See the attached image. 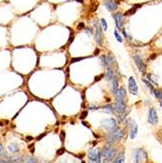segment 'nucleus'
<instances>
[{
    "label": "nucleus",
    "instance_id": "1",
    "mask_svg": "<svg viewBox=\"0 0 162 163\" xmlns=\"http://www.w3.org/2000/svg\"><path fill=\"white\" fill-rule=\"evenodd\" d=\"M123 136H124V131L116 127L115 129L109 131V135H107V142L109 145L112 146V144L118 142V141L121 140Z\"/></svg>",
    "mask_w": 162,
    "mask_h": 163
},
{
    "label": "nucleus",
    "instance_id": "2",
    "mask_svg": "<svg viewBox=\"0 0 162 163\" xmlns=\"http://www.w3.org/2000/svg\"><path fill=\"white\" fill-rule=\"evenodd\" d=\"M116 154V149L112 146H106L104 149H103V151H101V157H103L104 162H110L113 160Z\"/></svg>",
    "mask_w": 162,
    "mask_h": 163
},
{
    "label": "nucleus",
    "instance_id": "3",
    "mask_svg": "<svg viewBox=\"0 0 162 163\" xmlns=\"http://www.w3.org/2000/svg\"><path fill=\"white\" fill-rule=\"evenodd\" d=\"M135 163H145V161L148 159V154L143 149H135L134 154H133Z\"/></svg>",
    "mask_w": 162,
    "mask_h": 163
},
{
    "label": "nucleus",
    "instance_id": "4",
    "mask_svg": "<svg viewBox=\"0 0 162 163\" xmlns=\"http://www.w3.org/2000/svg\"><path fill=\"white\" fill-rule=\"evenodd\" d=\"M88 158L90 162L100 163L101 161V149L99 148L92 149L88 153Z\"/></svg>",
    "mask_w": 162,
    "mask_h": 163
},
{
    "label": "nucleus",
    "instance_id": "5",
    "mask_svg": "<svg viewBox=\"0 0 162 163\" xmlns=\"http://www.w3.org/2000/svg\"><path fill=\"white\" fill-rule=\"evenodd\" d=\"M133 59H134V62H135L136 66H137V68L139 69L140 71H141L143 74H145V70H147V66H145V63H144V61L142 60V58L139 55H135L134 57H133Z\"/></svg>",
    "mask_w": 162,
    "mask_h": 163
},
{
    "label": "nucleus",
    "instance_id": "6",
    "mask_svg": "<svg viewBox=\"0 0 162 163\" xmlns=\"http://www.w3.org/2000/svg\"><path fill=\"white\" fill-rule=\"evenodd\" d=\"M128 88H129V91L130 93L132 95H135L137 96L138 95V84H137V81L135 80V78L131 76V77H129V81H128Z\"/></svg>",
    "mask_w": 162,
    "mask_h": 163
},
{
    "label": "nucleus",
    "instance_id": "7",
    "mask_svg": "<svg viewBox=\"0 0 162 163\" xmlns=\"http://www.w3.org/2000/svg\"><path fill=\"white\" fill-rule=\"evenodd\" d=\"M95 27H96V30H95V41L102 46L103 45V28L98 25V23L95 24Z\"/></svg>",
    "mask_w": 162,
    "mask_h": 163
},
{
    "label": "nucleus",
    "instance_id": "8",
    "mask_svg": "<svg viewBox=\"0 0 162 163\" xmlns=\"http://www.w3.org/2000/svg\"><path fill=\"white\" fill-rule=\"evenodd\" d=\"M102 125H103L104 128L112 131L116 128V121L114 120L113 118H107V119L102 121Z\"/></svg>",
    "mask_w": 162,
    "mask_h": 163
},
{
    "label": "nucleus",
    "instance_id": "9",
    "mask_svg": "<svg viewBox=\"0 0 162 163\" xmlns=\"http://www.w3.org/2000/svg\"><path fill=\"white\" fill-rule=\"evenodd\" d=\"M148 122H150L151 125H155V124H157L158 122L157 113L154 107L150 108V111H148Z\"/></svg>",
    "mask_w": 162,
    "mask_h": 163
},
{
    "label": "nucleus",
    "instance_id": "10",
    "mask_svg": "<svg viewBox=\"0 0 162 163\" xmlns=\"http://www.w3.org/2000/svg\"><path fill=\"white\" fill-rule=\"evenodd\" d=\"M113 110L118 114H123L125 113V110H126L125 102H116L115 105H113Z\"/></svg>",
    "mask_w": 162,
    "mask_h": 163
},
{
    "label": "nucleus",
    "instance_id": "11",
    "mask_svg": "<svg viewBox=\"0 0 162 163\" xmlns=\"http://www.w3.org/2000/svg\"><path fill=\"white\" fill-rule=\"evenodd\" d=\"M126 90L124 88H120L115 92V101L116 102H125Z\"/></svg>",
    "mask_w": 162,
    "mask_h": 163
},
{
    "label": "nucleus",
    "instance_id": "12",
    "mask_svg": "<svg viewBox=\"0 0 162 163\" xmlns=\"http://www.w3.org/2000/svg\"><path fill=\"white\" fill-rule=\"evenodd\" d=\"M113 18H114V21H115L116 27L118 28V30H121V27L123 25V15L121 13L118 12L113 16Z\"/></svg>",
    "mask_w": 162,
    "mask_h": 163
},
{
    "label": "nucleus",
    "instance_id": "13",
    "mask_svg": "<svg viewBox=\"0 0 162 163\" xmlns=\"http://www.w3.org/2000/svg\"><path fill=\"white\" fill-rule=\"evenodd\" d=\"M104 5L107 8V10L110 12H114L117 10V3L113 0H106L104 1Z\"/></svg>",
    "mask_w": 162,
    "mask_h": 163
},
{
    "label": "nucleus",
    "instance_id": "14",
    "mask_svg": "<svg viewBox=\"0 0 162 163\" xmlns=\"http://www.w3.org/2000/svg\"><path fill=\"white\" fill-rule=\"evenodd\" d=\"M137 134H138V125L136 123V121H132L131 129H130V138L134 140L137 137Z\"/></svg>",
    "mask_w": 162,
    "mask_h": 163
},
{
    "label": "nucleus",
    "instance_id": "15",
    "mask_svg": "<svg viewBox=\"0 0 162 163\" xmlns=\"http://www.w3.org/2000/svg\"><path fill=\"white\" fill-rule=\"evenodd\" d=\"M110 90L113 94H115V92L118 90V79L115 76L112 80V85H110Z\"/></svg>",
    "mask_w": 162,
    "mask_h": 163
},
{
    "label": "nucleus",
    "instance_id": "16",
    "mask_svg": "<svg viewBox=\"0 0 162 163\" xmlns=\"http://www.w3.org/2000/svg\"><path fill=\"white\" fill-rule=\"evenodd\" d=\"M115 77V74H114V72H113V70L109 66L107 69V73H106V79L107 80H109V81H112V79Z\"/></svg>",
    "mask_w": 162,
    "mask_h": 163
},
{
    "label": "nucleus",
    "instance_id": "17",
    "mask_svg": "<svg viewBox=\"0 0 162 163\" xmlns=\"http://www.w3.org/2000/svg\"><path fill=\"white\" fill-rule=\"evenodd\" d=\"M112 163H125L124 152H120L119 154L115 157V159H114Z\"/></svg>",
    "mask_w": 162,
    "mask_h": 163
},
{
    "label": "nucleus",
    "instance_id": "18",
    "mask_svg": "<svg viewBox=\"0 0 162 163\" xmlns=\"http://www.w3.org/2000/svg\"><path fill=\"white\" fill-rule=\"evenodd\" d=\"M8 149H9V151H10L11 152H13V153L18 152L19 151H20V149H19V146L16 143H11L10 145L8 146Z\"/></svg>",
    "mask_w": 162,
    "mask_h": 163
},
{
    "label": "nucleus",
    "instance_id": "19",
    "mask_svg": "<svg viewBox=\"0 0 162 163\" xmlns=\"http://www.w3.org/2000/svg\"><path fill=\"white\" fill-rule=\"evenodd\" d=\"M103 110L106 111V113H110V114H112L113 113H114V110H113V105H110V104H109V105H106L104 107H103Z\"/></svg>",
    "mask_w": 162,
    "mask_h": 163
},
{
    "label": "nucleus",
    "instance_id": "20",
    "mask_svg": "<svg viewBox=\"0 0 162 163\" xmlns=\"http://www.w3.org/2000/svg\"><path fill=\"white\" fill-rule=\"evenodd\" d=\"M151 92L155 96V98H157L158 100L162 102V91H160V90H154V89H153V90H152Z\"/></svg>",
    "mask_w": 162,
    "mask_h": 163
},
{
    "label": "nucleus",
    "instance_id": "21",
    "mask_svg": "<svg viewBox=\"0 0 162 163\" xmlns=\"http://www.w3.org/2000/svg\"><path fill=\"white\" fill-rule=\"evenodd\" d=\"M107 63H109V66L114 65V63H115V58H114L112 54H109V56H107Z\"/></svg>",
    "mask_w": 162,
    "mask_h": 163
},
{
    "label": "nucleus",
    "instance_id": "22",
    "mask_svg": "<svg viewBox=\"0 0 162 163\" xmlns=\"http://www.w3.org/2000/svg\"><path fill=\"white\" fill-rule=\"evenodd\" d=\"M136 10H137V8L133 7V8L130 9V10H128L127 12H125L124 16H125V17H129V16H131V15H134L135 13H136Z\"/></svg>",
    "mask_w": 162,
    "mask_h": 163
},
{
    "label": "nucleus",
    "instance_id": "23",
    "mask_svg": "<svg viewBox=\"0 0 162 163\" xmlns=\"http://www.w3.org/2000/svg\"><path fill=\"white\" fill-rule=\"evenodd\" d=\"M25 162L27 163H37V159L34 156H27L25 158Z\"/></svg>",
    "mask_w": 162,
    "mask_h": 163
},
{
    "label": "nucleus",
    "instance_id": "24",
    "mask_svg": "<svg viewBox=\"0 0 162 163\" xmlns=\"http://www.w3.org/2000/svg\"><path fill=\"white\" fill-rule=\"evenodd\" d=\"M101 60H102V65H103L104 66H106V68H109V63H107V56L103 55V56H102Z\"/></svg>",
    "mask_w": 162,
    "mask_h": 163
},
{
    "label": "nucleus",
    "instance_id": "25",
    "mask_svg": "<svg viewBox=\"0 0 162 163\" xmlns=\"http://www.w3.org/2000/svg\"><path fill=\"white\" fill-rule=\"evenodd\" d=\"M148 80H150L152 83H154V84H157V79H156V76L153 75V74H148Z\"/></svg>",
    "mask_w": 162,
    "mask_h": 163
},
{
    "label": "nucleus",
    "instance_id": "26",
    "mask_svg": "<svg viewBox=\"0 0 162 163\" xmlns=\"http://www.w3.org/2000/svg\"><path fill=\"white\" fill-rule=\"evenodd\" d=\"M101 25H102V28L104 30H107V21L104 19H102L101 20Z\"/></svg>",
    "mask_w": 162,
    "mask_h": 163
},
{
    "label": "nucleus",
    "instance_id": "27",
    "mask_svg": "<svg viewBox=\"0 0 162 163\" xmlns=\"http://www.w3.org/2000/svg\"><path fill=\"white\" fill-rule=\"evenodd\" d=\"M144 82L145 83V85H147L148 86V88H150V90L152 91V90H153V86H152V84H151V83L150 82H148V80H147V79H144Z\"/></svg>",
    "mask_w": 162,
    "mask_h": 163
},
{
    "label": "nucleus",
    "instance_id": "28",
    "mask_svg": "<svg viewBox=\"0 0 162 163\" xmlns=\"http://www.w3.org/2000/svg\"><path fill=\"white\" fill-rule=\"evenodd\" d=\"M114 35H115V37H116V40L118 41V42H122V38L121 36L118 34V32H117V30L114 31Z\"/></svg>",
    "mask_w": 162,
    "mask_h": 163
},
{
    "label": "nucleus",
    "instance_id": "29",
    "mask_svg": "<svg viewBox=\"0 0 162 163\" xmlns=\"http://www.w3.org/2000/svg\"><path fill=\"white\" fill-rule=\"evenodd\" d=\"M0 155H6V152L4 151V148H3V146L0 144Z\"/></svg>",
    "mask_w": 162,
    "mask_h": 163
},
{
    "label": "nucleus",
    "instance_id": "30",
    "mask_svg": "<svg viewBox=\"0 0 162 163\" xmlns=\"http://www.w3.org/2000/svg\"><path fill=\"white\" fill-rule=\"evenodd\" d=\"M122 33H123V35H124V36L127 38V39H131V36H130V35L128 34V33H127V31H126V30H122Z\"/></svg>",
    "mask_w": 162,
    "mask_h": 163
},
{
    "label": "nucleus",
    "instance_id": "31",
    "mask_svg": "<svg viewBox=\"0 0 162 163\" xmlns=\"http://www.w3.org/2000/svg\"><path fill=\"white\" fill-rule=\"evenodd\" d=\"M84 58H74V59H71V63H75V62H79V61L83 60Z\"/></svg>",
    "mask_w": 162,
    "mask_h": 163
},
{
    "label": "nucleus",
    "instance_id": "32",
    "mask_svg": "<svg viewBox=\"0 0 162 163\" xmlns=\"http://www.w3.org/2000/svg\"><path fill=\"white\" fill-rule=\"evenodd\" d=\"M85 27V25H84V23H80L78 25H77V28L78 30H81V28H84Z\"/></svg>",
    "mask_w": 162,
    "mask_h": 163
},
{
    "label": "nucleus",
    "instance_id": "33",
    "mask_svg": "<svg viewBox=\"0 0 162 163\" xmlns=\"http://www.w3.org/2000/svg\"><path fill=\"white\" fill-rule=\"evenodd\" d=\"M101 77H104V74H101V75H99V76H96V77H95V82H97V81H99L100 79H101Z\"/></svg>",
    "mask_w": 162,
    "mask_h": 163
},
{
    "label": "nucleus",
    "instance_id": "34",
    "mask_svg": "<svg viewBox=\"0 0 162 163\" xmlns=\"http://www.w3.org/2000/svg\"><path fill=\"white\" fill-rule=\"evenodd\" d=\"M87 114H88V111H83V113H82V114H81V117L80 118H82V119H83V118H85L87 116Z\"/></svg>",
    "mask_w": 162,
    "mask_h": 163
},
{
    "label": "nucleus",
    "instance_id": "35",
    "mask_svg": "<svg viewBox=\"0 0 162 163\" xmlns=\"http://www.w3.org/2000/svg\"><path fill=\"white\" fill-rule=\"evenodd\" d=\"M85 30H86L87 31H86V32H88L89 34H92V30H91V28L90 27H86V28H85Z\"/></svg>",
    "mask_w": 162,
    "mask_h": 163
},
{
    "label": "nucleus",
    "instance_id": "36",
    "mask_svg": "<svg viewBox=\"0 0 162 163\" xmlns=\"http://www.w3.org/2000/svg\"><path fill=\"white\" fill-rule=\"evenodd\" d=\"M73 38H74V36H73V34H72V35H71V38H69V41H68V44H71V43L72 42V41H73Z\"/></svg>",
    "mask_w": 162,
    "mask_h": 163
},
{
    "label": "nucleus",
    "instance_id": "37",
    "mask_svg": "<svg viewBox=\"0 0 162 163\" xmlns=\"http://www.w3.org/2000/svg\"><path fill=\"white\" fill-rule=\"evenodd\" d=\"M89 108H91V110H97V108H98V107H94V105H91V107H89Z\"/></svg>",
    "mask_w": 162,
    "mask_h": 163
},
{
    "label": "nucleus",
    "instance_id": "38",
    "mask_svg": "<svg viewBox=\"0 0 162 163\" xmlns=\"http://www.w3.org/2000/svg\"><path fill=\"white\" fill-rule=\"evenodd\" d=\"M155 57H156V55H155V54H153V55H152V56L150 57V59H151V60H153V59L155 58Z\"/></svg>",
    "mask_w": 162,
    "mask_h": 163
},
{
    "label": "nucleus",
    "instance_id": "39",
    "mask_svg": "<svg viewBox=\"0 0 162 163\" xmlns=\"http://www.w3.org/2000/svg\"><path fill=\"white\" fill-rule=\"evenodd\" d=\"M83 124H84V125H85V126H87V127H89V124H88V123H86V122H83Z\"/></svg>",
    "mask_w": 162,
    "mask_h": 163
},
{
    "label": "nucleus",
    "instance_id": "40",
    "mask_svg": "<svg viewBox=\"0 0 162 163\" xmlns=\"http://www.w3.org/2000/svg\"><path fill=\"white\" fill-rule=\"evenodd\" d=\"M76 1H77V2H80V3H83V1H82V0H76Z\"/></svg>",
    "mask_w": 162,
    "mask_h": 163
},
{
    "label": "nucleus",
    "instance_id": "41",
    "mask_svg": "<svg viewBox=\"0 0 162 163\" xmlns=\"http://www.w3.org/2000/svg\"><path fill=\"white\" fill-rule=\"evenodd\" d=\"M161 107H162V102H161Z\"/></svg>",
    "mask_w": 162,
    "mask_h": 163
}]
</instances>
